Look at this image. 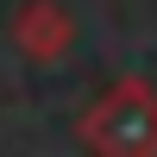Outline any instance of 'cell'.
<instances>
[{"mask_svg":"<svg viewBox=\"0 0 157 157\" xmlns=\"http://www.w3.org/2000/svg\"><path fill=\"white\" fill-rule=\"evenodd\" d=\"M13 44H19V57L32 63H63L75 50V13L63 6V0H19L13 6Z\"/></svg>","mask_w":157,"mask_h":157,"instance_id":"2","label":"cell"},{"mask_svg":"<svg viewBox=\"0 0 157 157\" xmlns=\"http://www.w3.org/2000/svg\"><path fill=\"white\" fill-rule=\"evenodd\" d=\"M82 151L88 157H157V88L138 75H120L82 113Z\"/></svg>","mask_w":157,"mask_h":157,"instance_id":"1","label":"cell"}]
</instances>
